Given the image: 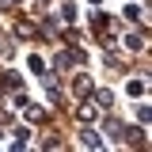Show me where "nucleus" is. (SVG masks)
Wrapping results in <instances>:
<instances>
[{
  "label": "nucleus",
  "mask_w": 152,
  "mask_h": 152,
  "mask_svg": "<svg viewBox=\"0 0 152 152\" xmlns=\"http://www.w3.org/2000/svg\"><path fill=\"white\" fill-rule=\"evenodd\" d=\"M80 145H88V148H103L107 141H103L95 129H80Z\"/></svg>",
  "instance_id": "nucleus-1"
},
{
  "label": "nucleus",
  "mask_w": 152,
  "mask_h": 152,
  "mask_svg": "<svg viewBox=\"0 0 152 152\" xmlns=\"http://www.w3.org/2000/svg\"><path fill=\"white\" fill-rule=\"evenodd\" d=\"M15 34H19V38H38L42 31H38L34 23H27V19H15Z\"/></svg>",
  "instance_id": "nucleus-2"
},
{
  "label": "nucleus",
  "mask_w": 152,
  "mask_h": 152,
  "mask_svg": "<svg viewBox=\"0 0 152 152\" xmlns=\"http://www.w3.org/2000/svg\"><path fill=\"white\" fill-rule=\"evenodd\" d=\"M72 91L76 95H91V80L88 76H72Z\"/></svg>",
  "instance_id": "nucleus-3"
},
{
  "label": "nucleus",
  "mask_w": 152,
  "mask_h": 152,
  "mask_svg": "<svg viewBox=\"0 0 152 152\" xmlns=\"http://www.w3.org/2000/svg\"><path fill=\"white\" fill-rule=\"evenodd\" d=\"M91 91H95V88H91ZM95 103H99V107H107V110H110V107H114V95L107 91V88H99V91H95Z\"/></svg>",
  "instance_id": "nucleus-4"
},
{
  "label": "nucleus",
  "mask_w": 152,
  "mask_h": 152,
  "mask_svg": "<svg viewBox=\"0 0 152 152\" xmlns=\"http://www.w3.org/2000/svg\"><path fill=\"white\" fill-rule=\"evenodd\" d=\"M126 50H129V53L145 50V34H129V38H126Z\"/></svg>",
  "instance_id": "nucleus-5"
},
{
  "label": "nucleus",
  "mask_w": 152,
  "mask_h": 152,
  "mask_svg": "<svg viewBox=\"0 0 152 152\" xmlns=\"http://www.w3.org/2000/svg\"><path fill=\"white\" fill-rule=\"evenodd\" d=\"M126 133V145H145V129H122Z\"/></svg>",
  "instance_id": "nucleus-6"
},
{
  "label": "nucleus",
  "mask_w": 152,
  "mask_h": 152,
  "mask_svg": "<svg viewBox=\"0 0 152 152\" xmlns=\"http://www.w3.org/2000/svg\"><path fill=\"white\" fill-rule=\"evenodd\" d=\"M126 91H129L133 99H141V95H145V80H129V84H126Z\"/></svg>",
  "instance_id": "nucleus-7"
},
{
  "label": "nucleus",
  "mask_w": 152,
  "mask_h": 152,
  "mask_svg": "<svg viewBox=\"0 0 152 152\" xmlns=\"http://www.w3.org/2000/svg\"><path fill=\"white\" fill-rule=\"evenodd\" d=\"M23 110H27V118H31V122H42V118H46V114H42V107H34V103H27Z\"/></svg>",
  "instance_id": "nucleus-8"
},
{
  "label": "nucleus",
  "mask_w": 152,
  "mask_h": 152,
  "mask_svg": "<svg viewBox=\"0 0 152 152\" xmlns=\"http://www.w3.org/2000/svg\"><path fill=\"white\" fill-rule=\"evenodd\" d=\"M95 114H99V110H95L91 103H88V107H80V122H84V126H88V122H95Z\"/></svg>",
  "instance_id": "nucleus-9"
},
{
  "label": "nucleus",
  "mask_w": 152,
  "mask_h": 152,
  "mask_svg": "<svg viewBox=\"0 0 152 152\" xmlns=\"http://www.w3.org/2000/svg\"><path fill=\"white\" fill-rule=\"evenodd\" d=\"M61 19H65V23H76V4H65V8H61Z\"/></svg>",
  "instance_id": "nucleus-10"
},
{
  "label": "nucleus",
  "mask_w": 152,
  "mask_h": 152,
  "mask_svg": "<svg viewBox=\"0 0 152 152\" xmlns=\"http://www.w3.org/2000/svg\"><path fill=\"white\" fill-rule=\"evenodd\" d=\"M27 65H31V72H46V61H42V57H38V53L31 57V61H27Z\"/></svg>",
  "instance_id": "nucleus-11"
},
{
  "label": "nucleus",
  "mask_w": 152,
  "mask_h": 152,
  "mask_svg": "<svg viewBox=\"0 0 152 152\" xmlns=\"http://www.w3.org/2000/svg\"><path fill=\"white\" fill-rule=\"evenodd\" d=\"M27 137H31L27 129H15V141H12V148H23V145H27Z\"/></svg>",
  "instance_id": "nucleus-12"
},
{
  "label": "nucleus",
  "mask_w": 152,
  "mask_h": 152,
  "mask_svg": "<svg viewBox=\"0 0 152 152\" xmlns=\"http://www.w3.org/2000/svg\"><path fill=\"white\" fill-rule=\"evenodd\" d=\"M91 4H99V0H91Z\"/></svg>",
  "instance_id": "nucleus-13"
}]
</instances>
